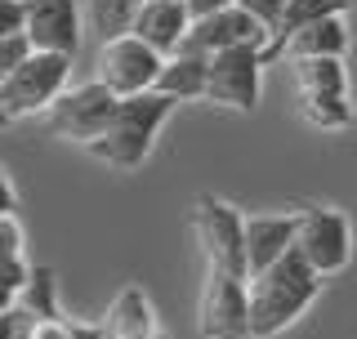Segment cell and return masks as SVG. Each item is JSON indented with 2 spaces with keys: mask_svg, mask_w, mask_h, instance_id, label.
I'll return each mask as SVG.
<instances>
[{
  "mask_svg": "<svg viewBox=\"0 0 357 339\" xmlns=\"http://www.w3.org/2000/svg\"><path fill=\"white\" fill-rule=\"evenodd\" d=\"M237 9H245V14L268 31V40H273L277 22H282V14H286V0H237Z\"/></svg>",
  "mask_w": 357,
  "mask_h": 339,
  "instance_id": "cell-23",
  "label": "cell"
},
{
  "mask_svg": "<svg viewBox=\"0 0 357 339\" xmlns=\"http://www.w3.org/2000/svg\"><path fill=\"white\" fill-rule=\"evenodd\" d=\"M321 281L308 268V259L299 250H290L286 259H277L268 273L250 277V339H273L286 326H295L304 312L317 303Z\"/></svg>",
  "mask_w": 357,
  "mask_h": 339,
  "instance_id": "cell-1",
  "label": "cell"
},
{
  "mask_svg": "<svg viewBox=\"0 0 357 339\" xmlns=\"http://www.w3.org/2000/svg\"><path fill=\"white\" fill-rule=\"evenodd\" d=\"M299 94H349V67L344 59H308L295 63Z\"/></svg>",
  "mask_w": 357,
  "mask_h": 339,
  "instance_id": "cell-21",
  "label": "cell"
},
{
  "mask_svg": "<svg viewBox=\"0 0 357 339\" xmlns=\"http://www.w3.org/2000/svg\"><path fill=\"white\" fill-rule=\"evenodd\" d=\"M264 50H223L210 59V81H206V103L232 107V112H255L264 94Z\"/></svg>",
  "mask_w": 357,
  "mask_h": 339,
  "instance_id": "cell-8",
  "label": "cell"
},
{
  "mask_svg": "<svg viewBox=\"0 0 357 339\" xmlns=\"http://www.w3.org/2000/svg\"><path fill=\"white\" fill-rule=\"evenodd\" d=\"M27 281H31V264H27V259H5V264H0V286H5L9 295H18Z\"/></svg>",
  "mask_w": 357,
  "mask_h": 339,
  "instance_id": "cell-26",
  "label": "cell"
},
{
  "mask_svg": "<svg viewBox=\"0 0 357 339\" xmlns=\"http://www.w3.org/2000/svg\"><path fill=\"white\" fill-rule=\"evenodd\" d=\"M295 250L308 259V268H312L317 277L344 273V268H349V259H353V228H349V214L335 210V206H308V210H299Z\"/></svg>",
  "mask_w": 357,
  "mask_h": 339,
  "instance_id": "cell-6",
  "label": "cell"
},
{
  "mask_svg": "<svg viewBox=\"0 0 357 339\" xmlns=\"http://www.w3.org/2000/svg\"><path fill=\"white\" fill-rule=\"evenodd\" d=\"M188 27H192V14L183 9V0H143L139 18H134V36L148 45V50H156L161 59L178 54Z\"/></svg>",
  "mask_w": 357,
  "mask_h": 339,
  "instance_id": "cell-13",
  "label": "cell"
},
{
  "mask_svg": "<svg viewBox=\"0 0 357 339\" xmlns=\"http://www.w3.org/2000/svg\"><path fill=\"white\" fill-rule=\"evenodd\" d=\"M85 27L98 36V45H112L121 36H134V18H139L143 0H85Z\"/></svg>",
  "mask_w": 357,
  "mask_h": 339,
  "instance_id": "cell-17",
  "label": "cell"
},
{
  "mask_svg": "<svg viewBox=\"0 0 357 339\" xmlns=\"http://www.w3.org/2000/svg\"><path fill=\"white\" fill-rule=\"evenodd\" d=\"M241 45H250V50H268V31L255 22L245 9H219V14L210 18H192V27H188V36L178 50L183 54H201V59H215L223 50H241Z\"/></svg>",
  "mask_w": 357,
  "mask_h": 339,
  "instance_id": "cell-10",
  "label": "cell"
},
{
  "mask_svg": "<svg viewBox=\"0 0 357 339\" xmlns=\"http://www.w3.org/2000/svg\"><path fill=\"white\" fill-rule=\"evenodd\" d=\"M197 331L201 339H250V281L206 268Z\"/></svg>",
  "mask_w": 357,
  "mask_h": 339,
  "instance_id": "cell-7",
  "label": "cell"
},
{
  "mask_svg": "<svg viewBox=\"0 0 357 339\" xmlns=\"http://www.w3.org/2000/svg\"><path fill=\"white\" fill-rule=\"evenodd\" d=\"M116 107H121V98L112 94L107 85L85 81V85H72L59 103L45 112V130H50V139L76 143V148H94L107 134Z\"/></svg>",
  "mask_w": 357,
  "mask_h": 339,
  "instance_id": "cell-3",
  "label": "cell"
},
{
  "mask_svg": "<svg viewBox=\"0 0 357 339\" xmlns=\"http://www.w3.org/2000/svg\"><path fill=\"white\" fill-rule=\"evenodd\" d=\"M81 0H27V40L36 54H63L76 59L81 50Z\"/></svg>",
  "mask_w": 357,
  "mask_h": 339,
  "instance_id": "cell-11",
  "label": "cell"
},
{
  "mask_svg": "<svg viewBox=\"0 0 357 339\" xmlns=\"http://www.w3.org/2000/svg\"><path fill=\"white\" fill-rule=\"evenodd\" d=\"M9 121H14V116H9V107H5V81H0V130H5Z\"/></svg>",
  "mask_w": 357,
  "mask_h": 339,
  "instance_id": "cell-32",
  "label": "cell"
},
{
  "mask_svg": "<svg viewBox=\"0 0 357 339\" xmlns=\"http://www.w3.org/2000/svg\"><path fill=\"white\" fill-rule=\"evenodd\" d=\"M206 81H210V59L201 54H170L161 67V81H156V94L174 98V103H192V98H206Z\"/></svg>",
  "mask_w": 357,
  "mask_h": 339,
  "instance_id": "cell-16",
  "label": "cell"
},
{
  "mask_svg": "<svg viewBox=\"0 0 357 339\" xmlns=\"http://www.w3.org/2000/svg\"><path fill=\"white\" fill-rule=\"evenodd\" d=\"M5 259H27L22 255V223H18V214H5L0 219V264Z\"/></svg>",
  "mask_w": 357,
  "mask_h": 339,
  "instance_id": "cell-25",
  "label": "cell"
},
{
  "mask_svg": "<svg viewBox=\"0 0 357 339\" xmlns=\"http://www.w3.org/2000/svg\"><path fill=\"white\" fill-rule=\"evenodd\" d=\"M161 67L165 59L156 50H148L139 36H121L98 50V67H94V81L107 85L116 98H139L152 94L156 81H161Z\"/></svg>",
  "mask_w": 357,
  "mask_h": 339,
  "instance_id": "cell-9",
  "label": "cell"
},
{
  "mask_svg": "<svg viewBox=\"0 0 357 339\" xmlns=\"http://www.w3.org/2000/svg\"><path fill=\"white\" fill-rule=\"evenodd\" d=\"M0 339H31V317L18 308L0 312Z\"/></svg>",
  "mask_w": 357,
  "mask_h": 339,
  "instance_id": "cell-27",
  "label": "cell"
},
{
  "mask_svg": "<svg viewBox=\"0 0 357 339\" xmlns=\"http://www.w3.org/2000/svg\"><path fill=\"white\" fill-rule=\"evenodd\" d=\"M9 308H18V295H9V290L0 286V312H9Z\"/></svg>",
  "mask_w": 357,
  "mask_h": 339,
  "instance_id": "cell-31",
  "label": "cell"
},
{
  "mask_svg": "<svg viewBox=\"0 0 357 339\" xmlns=\"http://www.w3.org/2000/svg\"><path fill=\"white\" fill-rule=\"evenodd\" d=\"M0 36H27V0H0Z\"/></svg>",
  "mask_w": 357,
  "mask_h": 339,
  "instance_id": "cell-24",
  "label": "cell"
},
{
  "mask_svg": "<svg viewBox=\"0 0 357 339\" xmlns=\"http://www.w3.org/2000/svg\"><path fill=\"white\" fill-rule=\"evenodd\" d=\"M192 232H197V246L206 255V268L215 273H228V277H245V214L237 206L219 197H197L192 206Z\"/></svg>",
  "mask_w": 357,
  "mask_h": 339,
  "instance_id": "cell-4",
  "label": "cell"
},
{
  "mask_svg": "<svg viewBox=\"0 0 357 339\" xmlns=\"http://www.w3.org/2000/svg\"><path fill=\"white\" fill-rule=\"evenodd\" d=\"M237 0H183V9L192 18H210V14H219V9H232Z\"/></svg>",
  "mask_w": 357,
  "mask_h": 339,
  "instance_id": "cell-30",
  "label": "cell"
},
{
  "mask_svg": "<svg viewBox=\"0 0 357 339\" xmlns=\"http://www.w3.org/2000/svg\"><path fill=\"white\" fill-rule=\"evenodd\" d=\"M344 50H349V22L340 18H326V22H312V27L295 31L282 50L273 54L277 59H290V63H308V59H344Z\"/></svg>",
  "mask_w": 357,
  "mask_h": 339,
  "instance_id": "cell-15",
  "label": "cell"
},
{
  "mask_svg": "<svg viewBox=\"0 0 357 339\" xmlns=\"http://www.w3.org/2000/svg\"><path fill=\"white\" fill-rule=\"evenodd\" d=\"M67 81H72V59H63V54H31V59L5 81V107H9V116H14V121L45 116V112H50L67 89H72Z\"/></svg>",
  "mask_w": 357,
  "mask_h": 339,
  "instance_id": "cell-5",
  "label": "cell"
},
{
  "mask_svg": "<svg viewBox=\"0 0 357 339\" xmlns=\"http://www.w3.org/2000/svg\"><path fill=\"white\" fill-rule=\"evenodd\" d=\"M103 339H165L156 326V308L139 286H121L103 317Z\"/></svg>",
  "mask_w": 357,
  "mask_h": 339,
  "instance_id": "cell-14",
  "label": "cell"
},
{
  "mask_svg": "<svg viewBox=\"0 0 357 339\" xmlns=\"http://www.w3.org/2000/svg\"><path fill=\"white\" fill-rule=\"evenodd\" d=\"M31 339H76V326H72V317L31 322Z\"/></svg>",
  "mask_w": 357,
  "mask_h": 339,
  "instance_id": "cell-28",
  "label": "cell"
},
{
  "mask_svg": "<svg viewBox=\"0 0 357 339\" xmlns=\"http://www.w3.org/2000/svg\"><path fill=\"white\" fill-rule=\"evenodd\" d=\"M178 103L165 94H139V98H121L116 116H112L107 134L94 143V148H85L94 161H103L112 170H139L143 161L152 156L156 148V134H161V126L170 121V112Z\"/></svg>",
  "mask_w": 357,
  "mask_h": 339,
  "instance_id": "cell-2",
  "label": "cell"
},
{
  "mask_svg": "<svg viewBox=\"0 0 357 339\" xmlns=\"http://www.w3.org/2000/svg\"><path fill=\"white\" fill-rule=\"evenodd\" d=\"M344 9H349V5H340V0H286V14H282V22H277V31H273V40H268L264 59L273 63V54L282 50L295 31L312 27V22H326V18H340Z\"/></svg>",
  "mask_w": 357,
  "mask_h": 339,
  "instance_id": "cell-18",
  "label": "cell"
},
{
  "mask_svg": "<svg viewBox=\"0 0 357 339\" xmlns=\"http://www.w3.org/2000/svg\"><path fill=\"white\" fill-rule=\"evenodd\" d=\"M299 214H245V273L259 277L295 250Z\"/></svg>",
  "mask_w": 357,
  "mask_h": 339,
  "instance_id": "cell-12",
  "label": "cell"
},
{
  "mask_svg": "<svg viewBox=\"0 0 357 339\" xmlns=\"http://www.w3.org/2000/svg\"><path fill=\"white\" fill-rule=\"evenodd\" d=\"M299 116L312 130L340 134L353 126V103H349V94H299Z\"/></svg>",
  "mask_w": 357,
  "mask_h": 339,
  "instance_id": "cell-20",
  "label": "cell"
},
{
  "mask_svg": "<svg viewBox=\"0 0 357 339\" xmlns=\"http://www.w3.org/2000/svg\"><path fill=\"white\" fill-rule=\"evenodd\" d=\"M340 5H357V0H340Z\"/></svg>",
  "mask_w": 357,
  "mask_h": 339,
  "instance_id": "cell-33",
  "label": "cell"
},
{
  "mask_svg": "<svg viewBox=\"0 0 357 339\" xmlns=\"http://www.w3.org/2000/svg\"><path fill=\"white\" fill-rule=\"evenodd\" d=\"M18 210V192H14V179H9V170L0 165V219L5 214H14Z\"/></svg>",
  "mask_w": 357,
  "mask_h": 339,
  "instance_id": "cell-29",
  "label": "cell"
},
{
  "mask_svg": "<svg viewBox=\"0 0 357 339\" xmlns=\"http://www.w3.org/2000/svg\"><path fill=\"white\" fill-rule=\"evenodd\" d=\"M18 312H27L31 322L63 317V308H59V277H54V268H31V281L18 290Z\"/></svg>",
  "mask_w": 357,
  "mask_h": 339,
  "instance_id": "cell-19",
  "label": "cell"
},
{
  "mask_svg": "<svg viewBox=\"0 0 357 339\" xmlns=\"http://www.w3.org/2000/svg\"><path fill=\"white\" fill-rule=\"evenodd\" d=\"M31 54H36V50H31L27 36H0V81H9Z\"/></svg>",
  "mask_w": 357,
  "mask_h": 339,
  "instance_id": "cell-22",
  "label": "cell"
}]
</instances>
